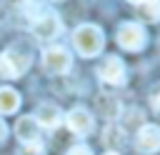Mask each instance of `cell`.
I'll return each mask as SVG.
<instances>
[{
	"label": "cell",
	"instance_id": "7c38bea8",
	"mask_svg": "<svg viewBox=\"0 0 160 155\" xmlns=\"http://www.w3.org/2000/svg\"><path fill=\"white\" fill-rule=\"evenodd\" d=\"M20 108V92L12 88H0V115H10Z\"/></svg>",
	"mask_w": 160,
	"mask_h": 155
},
{
	"label": "cell",
	"instance_id": "8992f818",
	"mask_svg": "<svg viewBox=\"0 0 160 155\" xmlns=\"http://www.w3.org/2000/svg\"><path fill=\"white\" fill-rule=\"evenodd\" d=\"M98 78L108 85H122L125 82V62L118 55H108L98 65Z\"/></svg>",
	"mask_w": 160,
	"mask_h": 155
},
{
	"label": "cell",
	"instance_id": "ac0fdd59",
	"mask_svg": "<svg viewBox=\"0 0 160 155\" xmlns=\"http://www.w3.org/2000/svg\"><path fill=\"white\" fill-rule=\"evenodd\" d=\"M5 135H8V128H5V122H2V120H0V142H2V140H5Z\"/></svg>",
	"mask_w": 160,
	"mask_h": 155
},
{
	"label": "cell",
	"instance_id": "4fadbf2b",
	"mask_svg": "<svg viewBox=\"0 0 160 155\" xmlns=\"http://www.w3.org/2000/svg\"><path fill=\"white\" fill-rule=\"evenodd\" d=\"M102 142L110 148V152H115V148H122L125 145V130L115 122H110L105 130H102Z\"/></svg>",
	"mask_w": 160,
	"mask_h": 155
},
{
	"label": "cell",
	"instance_id": "ffe728a7",
	"mask_svg": "<svg viewBox=\"0 0 160 155\" xmlns=\"http://www.w3.org/2000/svg\"><path fill=\"white\" fill-rule=\"evenodd\" d=\"M128 2H132V5H138V2H140V0H128Z\"/></svg>",
	"mask_w": 160,
	"mask_h": 155
},
{
	"label": "cell",
	"instance_id": "9a60e30c",
	"mask_svg": "<svg viewBox=\"0 0 160 155\" xmlns=\"http://www.w3.org/2000/svg\"><path fill=\"white\" fill-rule=\"evenodd\" d=\"M18 155H45V148L40 142H28V145H20Z\"/></svg>",
	"mask_w": 160,
	"mask_h": 155
},
{
	"label": "cell",
	"instance_id": "6da1fadb",
	"mask_svg": "<svg viewBox=\"0 0 160 155\" xmlns=\"http://www.w3.org/2000/svg\"><path fill=\"white\" fill-rule=\"evenodd\" d=\"M72 45L82 58H95L105 45V35L98 25L85 22V25H78L72 30Z\"/></svg>",
	"mask_w": 160,
	"mask_h": 155
},
{
	"label": "cell",
	"instance_id": "9c48e42d",
	"mask_svg": "<svg viewBox=\"0 0 160 155\" xmlns=\"http://www.w3.org/2000/svg\"><path fill=\"white\" fill-rule=\"evenodd\" d=\"M15 135L22 145L28 142H40V125L32 115H22L18 122H15Z\"/></svg>",
	"mask_w": 160,
	"mask_h": 155
},
{
	"label": "cell",
	"instance_id": "7402d4cb",
	"mask_svg": "<svg viewBox=\"0 0 160 155\" xmlns=\"http://www.w3.org/2000/svg\"><path fill=\"white\" fill-rule=\"evenodd\" d=\"M55 2H62V0H55Z\"/></svg>",
	"mask_w": 160,
	"mask_h": 155
},
{
	"label": "cell",
	"instance_id": "3957f363",
	"mask_svg": "<svg viewBox=\"0 0 160 155\" xmlns=\"http://www.w3.org/2000/svg\"><path fill=\"white\" fill-rule=\"evenodd\" d=\"M115 40H118V45H120L122 50L138 52V50L145 48L148 32H145V28H142L140 22H122V25L118 28V32H115Z\"/></svg>",
	"mask_w": 160,
	"mask_h": 155
},
{
	"label": "cell",
	"instance_id": "e0dca14e",
	"mask_svg": "<svg viewBox=\"0 0 160 155\" xmlns=\"http://www.w3.org/2000/svg\"><path fill=\"white\" fill-rule=\"evenodd\" d=\"M65 155H92V150H90L88 145H80V142H78V145H72Z\"/></svg>",
	"mask_w": 160,
	"mask_h": 155
},
{
	"label": "cell",
	"instance_id": "2e32d148",
	"mask_svg": "<svg viewBox=\"0 0 160 155\" xmlns=\"http://www.w3.org/2000/svg\"><path fill=\"white\" fill-rule=\"evenodd\" d=\"M148 100H150L152 110H155V112H160V82H155V85L150 88V92H148Z\"/></svg>",
	"mask_w": 160,
	"mask_h": 155
},
{
	"label": "cell",
	"instance_id": "44dd1931",
	"mask_svg": "<svg viewBox=\"0 0 160 155\" xmlns=\"http://www.w3.org/2000/svg\"><path fill=\"white\" fill-rule=\"evenodd\" d=\"M105 155H118V152H105Z\"/></svg>",
	"mask_w": 160,
	"mask_h": 155
},
{
	"label": "cell",
	"instance_id": "5bb4252c",
	"mask_svg": "<svg viewBox=\"0 0 160 155\" xmlns=\"http://www.w3.org/2000/svg\"><path fill=\"white\" fill-rule=\"evenodd\" d=\"M138 12L145 22H158L160 20V0H140Z\"/></svg>",
	"mask_w": 160,
	"mask_h": 155
},
{
	"label": "cell",
	"instance_id": "5b68a950",
	"mask_svg": "<svg viewBox=\"0 0 160 155\" xmlns=\"http://www.w3.org/2000/svg\"><path fill=\"white\" fill-rule=\"evenodd\" d=\"M30 28H32V35L38 38V40H42V42H50V40H55L60 32H62V22H60V18L55 15V12H40L32 22H30Z\"/></svg>",
	"mask_w": 160,
	"mask_h": 155
},
{
	"label": "cell",
	"instance_id": "52a82bcc",
	"mask_svg": "<svg viewBox=\"0 0 160 155\" xmlns=\"http://www.w3.org/2000/svg\"><path fill=\"white\" fill-rule=\"evenodd\" d=\"M135 150L142 155H152L160 150V128L158 125H142L135 132Z\"/></svg>",
	"mask_w": 160,
	"mask_h": 155
},
{
	"label": "cell",
	"instance_id": "8fae6325",
	"mask_svg": "<svg viewBox=\"0 0 160 155\" xmlns=\"http://www.w3.org/2000/svg\"><path fill=\"white\" fill-rule=\"evenodd\" d=\"M98 112H100L105 120H115V118H120L122 105H120V100H118L115 95L100 92V95H98Z\"/></svg>",
	"mask_w": 160,
	"mask_h": 155
},
{
	"label": "cell",
	"instance_id": "d6986e66",
	"mask_svg": "<svg viewBox=\"0 0 160 155\" xmlns=\"http://www.w3.org/2000/svg\"><path fill=\"white\" fill-rule=\"evenodd\" d=\"M12 5H22V2H28V0H10Z\"/></svg>",
	"mask_w": 160,
	"mask_h": 155
},
{
	"label": "cell",
	"instance_id": "277c9868",
	"mask_svg": "<svg viewBox=\"0 0 160 155\" xmlns=\"http://www.w3.org/2000/svg\"><path fill=\"white\" fill-rule=\"evenodd\" d=\"M72 68V55L62 45H52L42 52V70L48 75H65Z\"/></svg>",
	"mask_w": 160,
	"mask_h": 155
},
{
	"label": "cell",
	"instance_id": "7a4b0ae2",
	"mask_svg": "<svg viewBox=\"0 0 160 155\" xmlns=\"http://www.w3.org/2000/svg\"><path fill=\"white\" fill-rule=\"evenodd\" d=\"M30 62H32L30 50L12 45V48H8V50H2V52H0V75H2V78H8V80L20 78V75H25V72H28Z\"/></svg>",
	"mask_w": 160,
	"mask_h": 155
},
{
	"label": "cell",
	"instance_id": "30bf717a",
	"mask_svg": "<svg viewBox=\"0 0 160 155\" xmlns=\"http://www.w3.org/2000/svg\"><path fill=\"white\" fill-rule=\"evenodd\" d=\"M32 118H35L38 125H42V128H58L60 120H62V112H60V108H58L55 102H40Z\"/></svg>",
	"mask_w": 160,
	"mask_h": 155
},
{
	"label": "cell",
	"instance_id": "ba28073f",
	"mask_svg": "<svg viewBox=\"0 0 160 155\" xmlns=\"http://www.w3.org/2000/svg\"><path fill=\"white\" fill-rule=\"evenodd\" d=\"M65 122L75 135H88V132H92V125H95L90 110H85V108H72L65 115Z\"/></svg>",
	"mask_w": 160,
	"mask_h": 155
}]
</instances>
